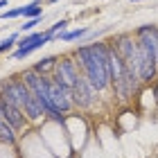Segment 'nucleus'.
<instances>
[{
    "label": "nucleus",
    "mask_w": 158,
    "mask_h": 158,
    "mask_svg": "<svg viewBox=\"0 0 158 158\" xmlns=\"http://www.w3.org/2000/svg\"><path fill=\"white\" fill-rule=\"evenodd\" d=\"M73 56L81 75L95 93H104L111 88V43H88V45L75 48Z\"/></svg>",
    "instance_id": "nucleus-1"
},
{
    "label": "nucleus",
    "mask_w": 158,
    "mask_h": 158,
    "mask_svg": "<svg viewBox=\"0 0 158 158\" xmlns=\"http://www.w3.org/2000/svg\"><path fill=\"white\" fill-rule=\"evenodd\" d=\"M138 45V77L140 84H149L158 73V27L140 25L133 32Z\"/></svg>",
    "instance_id": "nucleus-2"
},
{
    "label": "nucleus",
    "mask_w": 158,
    "mask_h": 158,
    "mask_svg": "<svg viewBox=\"0 0 158 158\" xmlns=\"http://www.w3.org/2000/svg\"><path fill=\"white\" fill-rule=\"evenodd\" d=\"M0 95L5 99H9L11 104H16L18 109H23L25 118L30 122H36L41 120L43 111L36 102V97H34V93L30 90V86H27L23 79H2L0 81Z\"/></svg>",
    "instance_id": "nucleus-3"
},
{
    "label": "nucleus",
    "mask_w": 158,
    "mask_h": 158,
    "mask_svg": "<svg viewBox=\"0 0 158 158\" xmlns=\"http://www.w3.org/2000/svg\"><path fill=\"white\" fill-rule=\"evenodd\" d=\"M79 66H77V61H75V56H61L59 61H56V66L52 70V81H56L59 86H63L66 90H73V86L77 81V77H79Z\"/></svg>",
    "instance_id": "nucleus-4"
},
{
    "label": "nucleus",
    "mask_w": 158,
    "mask_h": 158,
    "mask_svg": "<svg viewBox=\"0 0 158 158\" xmlns=\"http://www.w3.org/2000/svg\"><path fill=\"white\" fill-rule=\"evenodd\" d=\"M45 43H52L48 32H32V34H27V36H20L18 43H16V50H14V54H11V59H16V61L25 59V56H30L34 50L43 48Z\"/></svg>",
    "instance_id": "nucleus-5"
},
{
    "label": "nucleus",
    "mask_w": 158,
    "mask_h": 158,
    "mask_svg": "<svg viewBox=\"0 0 158 158\" xmlns=\"http://www.w3.org/2000/svg\"><path fill=\"white\" fill-rule=\"evenodd\" d=\"M70 97H73V106H77V109H90L95 102V88L88 84V79L81 73L77 77L73 90H70Z\"/></svg>",
    "instance_id": "nucleus-6"
},
{
    "label": "nucleus",
    "mask_w": 158,
    "mask_h": 158,
    "mask_svg": "<svg viewBox=\"0 0 158 158\" xmlns=\"http://www.w3.org/2000/svg\"><path fill=\"white\" fill-rule=\"evenodd\" d=\"M45 88H48V97L54 104V109L59 113H68L73 109V97L70 90H66L63 86H59L56 81H52V77H45Z\"/></svg>",
    "instance_id": "nucleus-7"
},
{
    "label": "nucleus",
    "mask_w": 158,
    "mask_h": 158,
    "mask_svg": "<svg viewBox=\"0 0 158 158\" xmlns=\"http://www.w3.org/2000/svg\"><path fill=\"white\" fill-rule=\"evenodd\" d=\"M0 113H2V118H5L7 124H11L16 131H23V129H25L27 118H25L23 109H18L16 104H11L9 99H5L2 95H0Z\"/></svg>",
    "instance_id": "nucleus-8"
},
{
    "label": "nucleus",
    "mask_w": 158,
    "mask_h": 158,
    "mask_svg": "<svg viewBox=\"0 0 158 158\" xmlns=\"http://www.w3.org/2000/svg\"><path fill=\"white\" fill-rule=\"evenodd\" d=\"M56 61H59V59L52 56V54H50V56H41V59L32 66V70H34V73H39V75H43V77H50V75H52V70H54V66H56Z\"/></svg>",
    "instance_id": "nucleus-9"
},
{
    "label": "nucleus",
    "mask_w": 158,
    "mask_h": 158,
    "mask_svg": "<svg viewBox=\"0 0 158 158\" xmlns=\"http://www.w3.org/2000/svg\"><path fill=\"white\" fill-rule=\"evenodd\" d=\"M86 34H90L88 27H79V30H70V32H59V34H54L52 41H77V39H84Z\"/></svg>",
    "instance_id": "nucleus-10"
},
{
    "label": "nucleus",
    "mask_w": 158,
    "mask_h": 158,
    "mask_svg": "<svg viewBox=\"0 0 158 158\" xmlns=\"http://www.w3.org/2000/svg\"><path fill=\"white\" fill-rule=\"evenodd\" d=\"M16 140H18L16 129L11 124H7V122H2V124H0V142H5V145H16Z\"/></svg>",
    "instance_id": "nucleus-11"
},
{
    "label": "nucleus",
    "mask_w": 158,
    "mask_h": 158,
    "mask_svg": "<svg viewBox=\"0 0 158 158\" xmlns=\"http://www.w3.org/2000/svg\"><path fill=\"white\" fill-rule=\"evenodd\" d=\"M23 16H25V18H39V16H43V11H41V0H34V2L25 5Z\"/></svg>",
    "instance_id": "nucleus-12"
},
{
    "label": "nucleus",
    "mask_w": 158,
    "mask_h": 158,
    "mask_svg": "<svg viewBox=\"0 0 158 158\" xmlns=\"http://www.w3.org/2000/svg\"><path fill=\"white\" fill-rule=\"evenodd\" d=\"M18 39H20V32H14V34H9L5 41H0V54H5V52H9V50L18 43Z\"/></svg>",
    "instance_id": "nucleus-13"
},
{
    "label": "nucleus",
    "mask_w": 158,
    "mask_h": 158,
    "mask_svg": "<svg viewBox=\"0 0 158 158\" xmlns=\"http://www.w3.org/2000/svg\"><path fill=\"white\" fill-rule=\"evenodd\" d=\"M68 25H70V23H68V20H66V18H61V20H56V23H54V25H50V27H48V30H45V32L50 34V39H52V36H54V34H59V32H63V30H66V27H68Z\"/></svg>",
    "instance_id": "nucleus-14"
},
{
    "label": "nucleus",
    "mask_w": 158,
    "mask_h": 158,
    "mask_svg": "<svg viewBox=\"0 0 158 158\" xmlns=\"http://www.w3.org/2000/svg\"><path fill=\"white\" fill-rule=\"evenodd\" d=\"M41 20H43V16H39V18H27L25 23L20 25V34H25V32H32L34 27H36V25L41 23Z\"/></svg>",
    "instance_id": "nucleus-15"
},
{
    "label": "nucleus",
    "mask_w": 158,
    "mask_h": 158,
    "mask_svg": "<svg viewBox=\"0 0 158 158\" xmlns=\"http://www.w3.org/2000/svg\"><path fill=\"white\" fill-rule=\"evenodd\" d=\"M23 9H25V5L23 7H16V9H7V11L0 14V18H2V20H7V18H18V16H23Z\"/></svg>",
    "instance_id": "nucleus-16"
},
{
    "label": "nucleus",
    "mask_w": 158,
    "mask_h": 158,
    "mask_svg": "<svg viewBox=\"0 0 158 158\" xmlns=\"http://www.w3.org/2000/svg\"><path fill=\"white\" fill-rule=\"evenodd\" d=\"M2 7H9V2H7V0H0V9H2Z\"/></svg>",
    "instance_id": "nucleus-17"
},
{
    "label": "nucleus",
    "mask_w": 158,
    "mask_h": 158,
    "mask_svg": "<svg viewBox=\"0 0 158 158\" xmlns=\"http://www.w3.org/2000/svg\"><path fill=\"white\" fill-rule=\"evenodd\" d=\"M45 2H50V5H54V2H59V0H45Z\"/></svg>",
    "instance_id": "nucleus-18"
}]
</instances>
